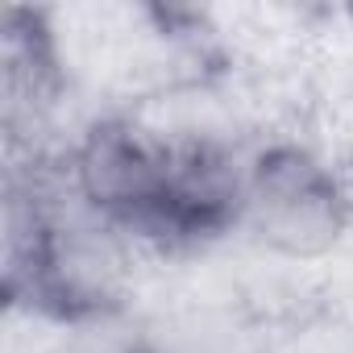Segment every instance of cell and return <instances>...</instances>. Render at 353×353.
I'll return each mask as SVG.
<instances>
[{
    "label": "cell",
    "instance_id": "6da1fadb",
    "mask_svg": "<svg viewBox=\"0 0 353 353\" xmlns=\"http://www.w3.org/2000/svg\"><path fill=\"white\" fill-rule=\"evenodd\" d=\"M237 237L274 266L312 270L353 241V174L303 129L250 145Z\"/></svg>",
    "mask_w": 353,
    "mask_h": 353
},
{
    "label": "cell",
    "instance_id": "7a4b0ae2",
    "mask_svg": "<svg viewBox=\"0 0 353 353\" xmlns=\"http://www.w3.org/2000/svg\"><path fill=\"white\" fill-rule=\"evenodd\" d=\"M59 179L75 204L129 229L154 258L170 250L174 150L133 108L92 112L54 154Z\"/></svg>",
    "mask_w": 353,
    "mask_h": 353
}]
</instances>
